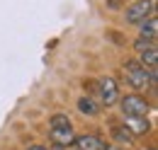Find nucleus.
Returning <instances> with one entry per match:
<instances>
[{
    "label": "nucleus",
    "mask_w": 158,
    "mask_h": 150,
    "mask_svg": "<svg viewBox=\"0 0 158 150\" xmlns=\"http://www.w3.org/2000/svg\"><path fill=\"white\" fill-rule=\"evenodd\" d=\"M122 75L124 80L134 87V90H156V80H158V68H146L139 61H127L122 65Z\"/></svg>",
    "instance_id": "1"
},
{
    "label": "nucleus",
    "mask_w": 158,
    "mask_h": 150,
    "mask_svg": "<svg viewBox=\"0 0 158 150\" xmlns=\"http://www.w3.org/2000/svg\"><path fill=\"white\" fill-rule=\"evenodd\" d=\"M93 97L100 102V107H112L114 102H119V85H117V80L110 77V75L95 80V94H93Z\"/></svg>",
    "instance_id": "2"
},
{
    "label": "nucleus",
    "mask_w": 158,
    "mask_h": 150,
    "mask_svg": "<svg viewBox=\"0 0 158 150\" xmlns=\"http://www.w3.org/2000/svg\"><path fill=\"white\" fill-rule=\"evenodd\" d=\"M156 15V2L151 0H136L129 7H124V22L127 24H141L143 19Z\"/></svg>",
    "instance_id": "3"
},
{
    "label": "nucleus",
    "mask_w": 158,
    "mask_h": 150,
    "mask_svg": "<svg viewBox=\"0 0 158 150\" xmlns=\"http://www.w3.org/2000/svg\"><path fill=\"white\" fill-rule=\"evenodd\" d=\"M119 107L124 116H146L148 114V102L141 97V94H124L119 97Z\"/></svg>",
    "instance_id": "4"
},
{
    "label": "nucleus",
    "mask_w": 158,
    "mask_h": 150,
    "mask_svg": "<svg viewBox=\"0 0 158 150\" xmlns=\"http://www.w3.org/2000/svg\"><path fill=\"white\" fill-rule=\"evenodd\" d=\"M134 51L139 53V63H141V65H146V68H156L158 65V49H156V44L136 39V41H134Z\"/></svg>",
    "instance_id": "5"
},
{
    "label": "nucleus",
    "mask_w": 158,
    "mask_h": 150,
    "mask_svg": "<svg viewBox=\"0 0 158 150\" xmlns=\"http://www.w3.org/2000/svg\"><path fill=\"white\" fill-rule=\"evenodd\" d=\"M49 138H51L54 148H68V145H73L76 133L73 128H49Z\"/></svg>",
    "instance_id": "6"
},
{
    "label": "nucleus",
    "mask_w": 158,
    "mask_h": 150,
    "mask_svg": "<svg viewBox=\"0 0 158 150\" xmlns=\"http://www.w3.org/2000/svg\"><path fill=\"white\" fill-rule=\"evenodd\" d=\"M73 145L78 150H105V140L95 133H83V136H76Z\"/></svg>",
    "instance_id": "7"
},
{
    "label": "nucleus",
    "mask_w": 158,
    "mask_h": 150,
    "mask_svg": "<svg viewBox=\"0 0 158 150\" xmlns=\"http://www.w3.org/2000/svg\"><path fill=\"white\" fill-rule=\"evenodd\" d=\"M139 39H141V41L156 44V39H158V17L156 15L148 17V19H143V22L139 24Z\"/></svg>",
    "instance_id": "8"
},
{
    "label": "nucleus",
    "mask_w": 158,
    "mask_h": 150,
    "mask_svg": "<svg viewBox=\"0 0 158 150\" xmlns=\"http://www.w3.org/2000/svg\"><path fill=\"white\" fill-rule=\"evenodd\" d=\"M124 126H127V131L131 136H143L151 128V124H148L146 116H124Z\"/></svg>",
    "instance_id": "9"
},
{
    "label": "nucleus",
    "mask_w": 158,
    "mask_h": 150,
    "mask_svg": "<svg viewBox=\"0 0 158 150\" xmlns=\"http://www.w3.org/2000/svg\"><path fill=\"white\" fill-rule=\"evenodd\" d=\"M76 107H78V112L83 114V116H98V114L102 112L100 102L95 99V97H90V94H83V97H78Z\"/></svg>",
    "instance_id": "10"
},
{
    "label": "nucleus",
    "mask_w": 158,
    "mask_h": 150,
    "mask_svg": "<svg viewBox=\"0 0 158 150\" xmlns=\"http://www.w3.org/2000/svg\"><path fill=\"white\" fill-rule=\"evenodd\" d=\"M112 138L117 140V145H131V140H134V136L127 131V126H114L112 128Z\"/></svg>",
    "instance_id": "11"
},
{
    "label": "nucleus",
    "mask_w": 158,
    "mask_h": 150,
    "mask_svg": "<svg viewBox=\"0 0 158 150\" xmlns=\"http://www.w3.org/2000/svg\"><path fill=\"white\" fill-rule=\"evenodd\" d=\"M49 128H73V124H71V119H68V114H54L51 119H49Z\"/></svg>",
    "instance_id": "12"
},
{
    "label": "nucleus",
    "mask_w": 158,
    "mask_h": 150,
    "mask_svg": "<svg viewBox=\"0 0 158 150\" xmlns=\"http://www.w3.org/2000/svg\"><path fill=\"white\" fill-rule=\"evenodd\" d=\"M122 5H124V0H107V7L110 10H119Z\"/></svg>",
    "instance_id": "13"
},
{
    "label": "nucleus",
    "mask_w": 158,
    "mask_h": 150,
    "mask_svg": "<svg viewBox=\"0 0 158 150\" xmlns=\"http://www.w3.org/2000/svg\"><path fill=\"white\" fill-rule=\"evenodd\" d=\"M105 150H127V145H117V143H112V145H105Z\"/></svg>",
    "instance_id": "14"
},
{
    "label": "nucleus",
    "mask_w": 158,
    "mask_h": 150,
    "mask_svg": "<svg viewBox=\"0 0 158 150\" xmlns=\"http://www.w3.org/2000/svg\"><path fill=\"white\" fill-rule=\"evenodd\" d=\"M24 150H49L46 145H29V148H24Z\"/></svg>",
    "instance_id": "15"
},
{
    "label": "nucleus",
    "mask_w": 158,
    "mask_h": 150,
    "mask_svg": "<svg viewBox=\"0 0 158 150\" xmlns=\"http://www.w3.org/2000/svg\"><path fill=\"white\" fill-rule=\"evenodd\" d=\"M61 150H78L76 145H68V148H61Z\"/></svg>",
    "instance_id": "16"
},
{
    "label": "nucleus",
    "mask_w": 158,
    "mask_h": 150,
    "mask_svg": "<svg viewBox=\"0 0 158 150\" xmlns=\"http://www.w3.org/2000/svg\"><path fill=\"white\" fill-rule=\"evenodd\" d=\"M151 2H158V0H151Z\"/></svg>",
    "instance_id": "17"
}]
</instances>
